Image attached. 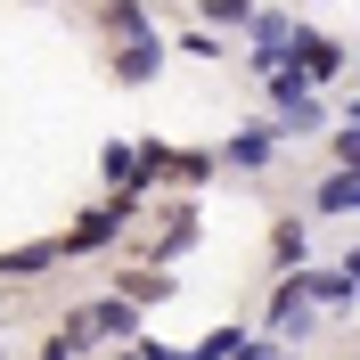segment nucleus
I'll use <instances>...</instances> for the list:
<instances>
[{"mask_svg": "<svg viewBox=\"0 0 360 360\" xmlns=\"http://www.w3.org/2000/svg\"><path fill=\"white\" fill-rule=\"evenodd\" d=\"M311 205H319V213H352V172H336V180H328Z\"/></svg>", "mask_w": 360, "mask_h": 360, "instance_id": "1a4fd4ad", "label": "nucleus"}, {"mask_svg": "<svg viewBox=\"0 0 360 360\" xmlns=\"http://www.w3.org/2000/svg\"><path fill=\"white\" fill-rule=\"evenodd\" d=\"M156 58H164V49L148 41V33H139V41L123 49V66H115V74H123V82H148V74H156Z\"/></svg>", "mask_w": 360, "mask_h": 360, "instance_id": "0eeeda50", "label": "nucleus"}, {"mask_svg": "<svg viewBox=\"0 0 360 360\" xmlns=\"http://www.w3.org/2000/svg\"><path fill=\"white\" fill-rule=\"evenodd\" d=\"M278 82V123L287 131H319V98H311V82L303 74H270Z\"/></svg>", "mask_w": 360, "mask_h": 360, "instance_id": "f03ea898", "label": "nucleus"}, {"mask_svg": "<svg viewBox=\"0 0 360 360\" xmlns=\"http://www.w3.org/2000/svg\"><path fill=\"white\" fill-rule=\"evenodd\" d=\"M123 336H131V303H90L66 328V344H123Z\"/></svg>", "mask_w": 360, "mask_h": 360, "instance_id": "f257e3e1", "label": "nucleus"}, {"mask_svg": "<svg viewBox=\"0 0 360 360\" xmlns=\"http://www.w3.org/2000/svg\"><path fill=\"white\" fill-rule=\"evenodd\" d=\"M205 17H213V25H246L254 8H246V0H205Z\"/></svg>", "mask_w": 360, "mask_h": 360, "instance_id": "9d476101", "label": "nucleus"}, {"mask_svg": "<svg viewBox=\"0 0 360 360\" xmlns=\"http://www.w3.org/2000/svg\"><path fill=\"white\" fill-rule=\"evenodd\" d=\"M311 303H319V295L303 287V278H287L278 303H270V328H278V336H311Z\"/></svg>", "mask_w": 360, "mask_h": 360, "instance_id": "20e7f679", "label": "nucleus"}, {"mask_svg": "<svg viewBox=\"0 0 360 360\" xmlns=\"http://www.w3.org/2000/svg\"><path fill=\"white\" fill-rule=\"evenodd\" d=\"M287 33H295L287 17H262V25H254V74H278V49H287Z\"/></svg>", "mask_w": 360, "mask_h": 360, "instance_id": "39448f33", "label": "nucleus"}, {"mask_svg": "<svg viewBox=\"0 0 360 360\" xmlns=\"http://www.w3.org/2000/svg\"><path fill=\"white\" fill-rule=\"evenodd\" d=\"M295 41V74H303V82H336L344 74V49L336 41H319V33H287Z\"/></svg>", "mask_w": 360, "mask_h": 360, "instance_id": "7ed1b4c3", "label": "nucleus"}, {"mask_svg": "<svg viewBox=\"0 0 360 360\" xmlns=\"http://www.w3.org/2000/svg\"><path fill=\"white\" fill-rule=\"evenodd\" d=\"M221 156L238 164V172H262V164H270V131H238V139L221 148Z\"/></svg>", "mask_w": 360, "mask_h": 360, "instance_id": "423d86ee", "label": "nucleus"}, {"mask_svg": "<svg viewBox=\"0 0 360 360\" xmlns=\"http://www.w3.org/2000/svg\"><path fill=\"white\" fill-rule=\"evenodd\" d=\"M49 262H58V246H17L0 262V278H33V270H49Z\"/></svg>", "mask_w": 360, "mask_h": 360, "instance_id": "6e6552de", "label": "nucleus"}]
</instances>
